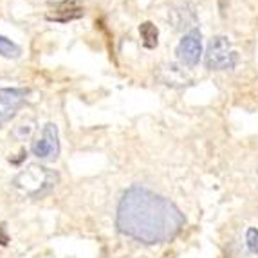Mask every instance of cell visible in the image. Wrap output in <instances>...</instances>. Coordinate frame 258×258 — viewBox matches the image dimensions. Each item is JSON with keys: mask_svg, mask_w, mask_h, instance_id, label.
I'll use <instances>...</instances> for the list:
<instances>
[{"mask_svg": "<svg viewBox=\"0 0 258 258\" xmlns=\"http://www.w3.org/2000/svg\"><path fill=\"white\" fill-rule=\"evenodd\" d=\"M184 224L181 210L147 186H130L117 204V229L141 244L154 245L173 240Z\"/></svg>", "mask_w": 258, "mask_h": 258, "instance_id": "6da1fadb", "label": "cell"}, {"mask_svg": "<svg viewBox=\"0 0 258 258\" xmlns=\"http://www.w3.org/2000/svg\"><path fill=\"white\" fill-rule=\"evenodd\" d=\"M58 182H60V173L47 166H40V164H31L27 170L20 172L13 179L15 188L31 199L45 197L54 189Z\"/></svg>", "mask_w": 258, "mask_h": 258, "instance_id": "7a4b0ae2", "label": "cell"}, {"mask_svg": "<svg viewBox=\"0 0 258 258\" xmlns=\"http://www.w3.org/2000/svg\"><path fill=\"white\" fill-rule=\"evenodd\" d=\"M238 63V52L231 49L228 36L217 35L210 40L204 52V65L210 71H233Z\"/></svg>", "mask_w": 258, "mask_h": 258, "instance_id": "3957f363", "label": "cell"}, {"mask_svg": "<svg viewBox=\"0 0 258 258\" xmlns=\"http://www.w3.org/2000/svg\"><path fill=\"white\" fill-rule=\"evenodd\" d=\"M60 132L54 123H45L42 136L31 145V154L40 161H56L60 155Z\"/></svg>", "mask_w": 258, "mask_h": 258, "instance_id": "277c9868", "label": "cell"}, {"mask_svg": "<svg viewBox=\"0 0 258 258\" xmlns=\"http://www.w3.org/2000/svg\"><path fill=\"white\" fill-rule=\"evenodd\" d=\"M175 54L177 60L184 67H188V69L197 67L201 58H203V33H201V29L194 27L191 31H188L181 38V42L177 43Z\"/></svg>", "mask_w": 258, "mask_h": 258, "instance_id": "5b68a950", "label": "cell"}, {"mask_svg": "<svg viewBox=\"0 0 258 258\" xmlns=\"http://www.w3.org/2000/svg\"><path fill=\"white\" fill-rule=\"evenodd\" d=\"M27 94H29L27 89H18V87L0 89V128L17 116L18 110L26 103Z\"/></svg>", "mask_w": 258, "mask_h": 258, "instance_id": "8992f818", "label": "cell"}, {"mask_svg": "<svg viewBox=\"0 0 258 258\" xmlns=\"http://www.w3.org/2000/svg\"><path fill=\"white\" fill-rule=\"evenodd\" d=\"M51 6H52V9L47 15V20H51V22L67 24V22L78 20V18H82L83 15H85L82 0H61V2H56V4H51Z\"/></svg>", "mask_w": 258, "mask_h": 258, "instance_id": "52a82bcc", "label": "cell"}, {"mask_svg": "<svg viewBox=\"0 0 258 258\" xmlns=\"http://www.w3.org/2000/svg\"><path fill=\"white\" fill-rule=\"evenodd\" d=\"M168 20L173 26L175 31H191L194 26H197V11H195V6L191 2H182V4L172 8V11L168 13Z\"/></svg>", "mask_w": 258, "mask_h": 258, "instance_id": "ba28073f", "label": "cell"}, {"mask_svg": "<svg viewBox=\"0 0 258 258\" xmlns=\"http://www.w3.org/2000/svg\"><path fill=\"white\" fill-rule=\"evenodd\" d=\"M139 36H141L143 47L147 49H155L159 43V29L152 22H143L139 26Z\"/></svg>", "mask_w": 258, "mask_h": 258, "instance_id": "9c48e42d", "label": "cell"}, {"mask_svg": "<svg viewBox=\"0 0 258 258\" xmlns=\"http://www.w3.org/2000/svg\"><path fill=\"white\" fill-rule=\"evenodd\" d=\"M0 56L8 60H17L22 56V47L13 40H9L8 36L0 35Z\"/></svg>", "mask_w": 258, "mask_h": 258, "instance_id": "30bf717a", "label": "cell"}, {"mask_svg": "<svg viewBox=\"0 0 258 258\" xmlns=\"http://www.w3.org/2000/svg\"><path fill=\"white\" fill-rule=\"evenodd\" d=\"M33 132H35L33 123H22V125L15 126L13 136L18 139V141H26V139H29L31 136H33Z\"/></svg>", "mask_w": 258, "mask_h": 258, "instance_id": "8fae6325", "label": "cell"}, {"mask_svg": "<svg viewBox=\"0 0 258 258\" xmlns=\"http://www.w3.org/2000/svg\"><path fill=\"white\" fill-rule=\"evenodd\" d=\"M245 242H247V247H249L251 253L258 254V229L256 228H249V229H247Z\"/></svg>", "mask_w": 258, "mask_h": 258, "instance_id": "7c38bea8", "label": "cell"}, {"mask_svg": "<svg viewBox=\"0 0 258 258\" xmlns=\"http://www.w3.org/2000/svg\"><path fill=\"white\" fill-rule=\"evenodd\" d=\"M8 242H9V238H8V235H6V224H2V226H0V244L6 245Z\"/></svg>", "mask_w": 258, "mask_h": 258, "instance_id": "4fadbf2b", "label": "cell"}]
</instances>
